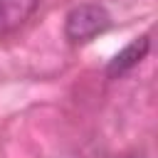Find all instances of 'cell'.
I'll return each instance as SVG.
<instances>
[{
	"label": "cell",
	"instance_id": "cell-3",
	"mask_svg": "<svg viewBox=\"0 0 158 158\" xmlns=\"http://www.w3.org/2000/svg\"><path fill=\"white\" fill-rule=\"evenodd\" d=\"M40 0H0V32L20 27L35 10Z\"/></svg>",
	"mask_w": 158,
	"mask_h": 158
},
{
	"label": "cell",
	"instance_id": "cell-2",
	"mask_svg": "<svg viewBox=\"0 0 158 158\" xmlns=\"http://www.w3.org/2000/svg\"><path fill=\"white\" fill-rule=\"evenodd\" d=\"M148 49H151V40H148V35L136 37V40L128 42L121 52L114 54V59L106 64V77H109V79H116V77L126 74L128 69H133V67L148 54Z\"/></svg>",
	"mask_w": 158,
	"mask_h": 158
},
{
	"label": "cell",
	"instance_id": "cell-1",
	"mask_svg": "<svg viewBox=\"0 0 158 158\" xmlns=\"http://www.w3.org/2000/svg\"><path fill=\"white\" fill-rule=\"evenodd\" d=\"M111 27V15L106 12L104 5L96 2H81L67 12L64 20V37L72 44H84L91 42L94 37L104 35Z\"/></svg>",
	"mask_w": 158,
	"mask_h": 158
}]
</instances>
